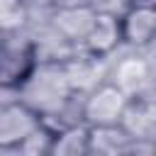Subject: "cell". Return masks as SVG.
Segmentation results:
<instances>
[{
  "mask_svg": "<svg viewBox=\"0 0 156 156\" xmlns=\"http://www.w3.org/2000/svg\"><path fill=\"white\" fill-rule=\"evenodd\" d=\"M24 95L32 105H37L41 110H51L66 95V78L58 71H41L27 83Z\"/></svg>",
  "mask_w": 156,
  "mask_h": 156,
  "instance_id": "obj_1",
  "label": "cell"
},
{
  "mask_svg": "<svg viewBox=\"0 0 156 156\" xmlns=\"http://www.w3.org/2000/svg\"><path fill=\"white\" fill-rule=\"evenodd\" d=\"M122 110H124V95H122V90H117V88H102V90H98L88 100L85 115L95 124L107 127V124H112V122L119 119Z\"/></svg>",
  "mask_w": 156,
  "mask_h": 156,
  "instance_id": "obj_2",
  "label": "cell"
},
{
  "mask_svg": "<svg viewBox=\"0 0 156 156\" xmlns=\"http://www.w3.org/2000/svg\"><path fill=\"white\" fill-rule=\"evenodd\" d=\"M34 119L27 110H22L20 105L17 107H7L2 112V119H0V141L7 146V144H15V141H24L32 132H34Z\"/></svg>",
  "mask_w": 156,
  "mask_h": 156,
  "instance_id": "obj_3",
  "label": "cell"
},
{
  "mask_svg": "<svg viewBox=\"0 0 156 156\" xmlns=\"http://www.w3.org/2000/svg\"><path fill=\"white\" fill-rule=\"evenodd\" d=\"M156 32V10L139 7L127 17V37L132 41H146Z\"/></svg>",
  "mask_w": 156,
  "mask_h": 156,
  "instance_id": "obj_4",
  "label": "cell"
},
{
  "mask_svg": "<svg viewBox=\"0 0 156 156\" xmlns=\"http://www.w3.org/2000/svg\"><path fill=\"white\" fill-rule=\"evenodd\" d=\"M95 20H98V17H95L90 10H83V7H80V10H66V12H61V15L56 17L58 27H61L66 34H71V37L90 34Z\"/></svg>",
  "mask_w": 156,
  "mask_h": 156,
  "instance_id": "obj_5",
  "label": "cell"
},
{
  "mask_svg": "<svg viewBox=\"0 0 156 156\" xmlns=\"http://www.w3.org/2000/svg\"><path fill=\"white\" fill-rule=\"evenodd\" d=\"M144 80H146V66L141 61L129 58V61L119 63V68H117V83H119V90L122 93L136 90Z\"/></svg>",
  "mask_w": 156,
  "mask_h": 156,
  "instance_id": "obj_6",
  "label": "cell"
},
{
  "mask_svg": "<svg viewBox=\"0 0 156 156\" xmlns=\"http://www.w3.org/2000/svg\"><path fill=\"white\" fill-rule=\"evenodd\" d=\"M88 39H90V46L98 49V51L110 49L115 44V39H117V24H115V20L112 17H98L95 24H93V29H90V34H88Z\"/></svg>",
  "mask_w": 156,
  "mask_h": 156,
  "instance_id": "obj_7",
  "label": "cell"
},
{
  "mask_svg": "<svg viewBox=\"0 0 156 156\" xmlns=\"http://www.w3.org/2000/svg\"><path fill=\"white\" fill-rule=\"evenodd\" d=\"M83 141H85V134L78 132V129H73V132H66V134L56 141L54 151H56V154H78V151L85 149Z\"/></svg>",
  "mask_w": 156,
  "mask_h": 156,
  "instance_id": "obj_8",
  "label": "cell"
},
{
  "mask_svg": "<svg viewBox=\"0 0 156 156\" xmlns=\"http://www.w3.org/2000/svg\"><path fill=\"white\" fill-rule=\"evenodd\" d=\"M0 20H2V27L5 29H12V27L22 24L24 10L20 7L17 0H2V5H0Z\"/></svg>",
  "mask_w": 156,
  "mask_h": 156,
  "instance_id": "obj_9",
  "label": "cell"
}]
</instances>
